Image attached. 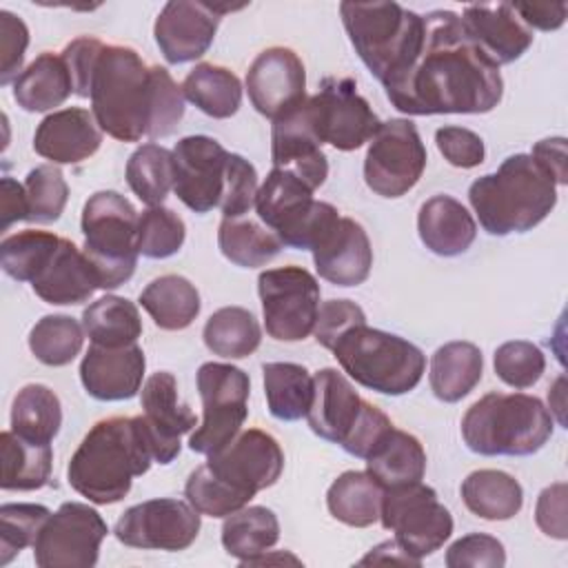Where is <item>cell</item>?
I'll use <instances>...</instances> for the list:
<instances>
[{
  "label": "cell",
  "mask_w": 568,
  "mask_h": 568,
  "mask_svg": "<svg viewBox=\"0 0 568 568\" xmlns=\"http://www.w3.org/2000/svg\"><path fill=\"white\" fill-rule=\"evenodd\" d=\"M386 95L408 115L488 113L501 102L504 80L462 18L435 9L424 16V42L413 67L386 89Z\"/></svg>",
  "instance_id": "1"
},
{
  "label": "cell",
  "mask_w": 568,
  "mask_h": 568,
  "mask_svg": "<svg viewBox=\"0 0 568 568\" xmlns=\"http://www.w3.org/2000/svg\"><path fill=\"white\" fill-rule=\"evenodd\" d=\"M89 100L98 126L120 142L166 138L184 115V93L171 73L120 44H104Z\"/></svg>",
  "instance_id": "2"
},
{
  "label": "cell",
  "mask_w": 568,
  "mask_h": 568,
  "mask_svg": "<svg viewBox=\"0 0 568 568\" xmlns=\"http://www.w3.org/2000/svg\"><path fill=\"white\" fill-rule=\"evenodd\" d=\"M282 468L284 453L273 435L260 428L240 430L189 475L184 495L200 515L229 517L248 506L260 490L271 488Z\"/></svg>",
  "instance_id": "3"
},
{
  "label": "cell",
  "mask_w": 568,
  "mask_h": 568,
  "mask_svg": "<svg viewBox=\"0 0 568 568\" xmlns=\"http://www.w3.org/2000/svg\"><path fill=\"white\" fill-rule=\"evenodd\" d=\"M153 457L142 415L109 417L93 424L69 459V486L98 506L115 504L131 490L133 477L144 475Z\"/></svg>",
  "instance_id": "4"
},
{
  "label": "cell",
  "mask_w": 568,
  "mask_h": 568,
  "mask_svg": "<svg viewBox=\"0 0 568 568\" xmlns=\"http://www.w3.org/2000/svg\"><path fill=\"white\" fill-rule=\"evenodd\" d=\"M468 200L481 229L504 237L535 229L557 204V184L528 153L508 155L495 173L477 178Z\"/></svg>",
  "instance_id": "5"
},
{
  "label": "cell",
  "mask_w": 568,
  "mask_h": 568,
  "mask_svg": "<svg viewBox=\"0 0 568 568\" xmlns=\"http://www.w3.org/2000/svg\"><path fill=\"white\" fill-rule=\"evenodd\" d=\"M339 16L355 53L384 89L408 73L424 42V16L397 2H342Z\"/></svg>",
  "instance_id": "6"
},
{
  "label": "cell",
  "mask_w": 568,
  "mask_h": 568,
  "mask_svg": "<svg viewBox=\"0 0 568 568\" xmlns=\"http://www.w3.org/2000/svg\"><path fill=\"white\" fill-rule=\"evenodd\" d=\"M552 413L535 395L488 393L462 417L466 446L486 457H526L552 435Z\"/></svg>",
  "instance_id": "7"
},
{
  "label": "cell",
  "mask_w": 568,
  "mask_h": 568,
  "mask_svg": "<svg viewBox=\"0 0 568 568\" xmlns=\"http://www.w3.org/2000/svg\"><path fill=\"white\" fill-rule=\"evenodd\" d=\"M331 351L351 379L382 395L413 390L426 371V355L419 346L366 324L346 331Z\"/></svg>",
  "instance_id": "8"
},
{
  "label": "cell",
  "mask_w": 568,
  "mask_h": 568,
  "mask_svg": "<svg viewBox=\"0 0 568 568\" xmlns=\"http://www.w3.org/2000/svg\"><path fill=\"white\" fill-rule=\"evenodd\" d=\"M306 422L317 437L339 444L348 455L362 459L393 428L386 413L362 399L353 384L335 368L315 373Z\"/></svg>",
  "instance_id": "9"
},
{
  "label": "cell",
  "mask_w": 568,
  "mask_h": 568,
  "mask_svg": "<svg viewBox=\"0 0 568 568\" xmlns=\"http://www.w3.org/2000/svg\"><path fill=\"white\" fill-rule=\"evenodd\" d=\"M138 211L118 191L93 193L82 209L84 255L95 268L100 288L111 291L131 280L138 266Z\"/></svg>",
  "instance_id": "10"
},
{
  "label": "cell",
  "mask_w": 568,
  "mask_h": 568,
  "mask_svg": "<svg viewBox=\"0 0 568 568\" xmlns=\"http://www.w3.org/2000/svg\"><path fill=\"white\" fill-rule=\"evenodd\" d=\"M379 521L395 532L397 546L417 561L439 550L453 535L450 510L437 499L435 488L422 481L384 488Z\"/></svg>",
  "instance_id": "11"
},
{
  "label": "cell",
  "mask_w": 568,
  "mask_h": 568,
  "mask_svg": "<svg viewBox=\"0 0 568 568\" xmlns=\"http://www.w3.org/2000/svg\"><path fill=\"white\" fill-rule=\"evenodd\" d=\"M197 390L202 397L204 417L191 433L189 448L200 455H213L224 448L248 417V375L224 362H206L197 368Z\"/></svg>",
  "instance_id": "12"
},
{
  "label": "cell",
  "mask_w": 568,
  "mask_h": 568,
  "mask_svg": "<svg viewBox=\"0 0 568 568\" xmlns=\"http://www.w3.org/2000/svg\"><path fill=\"white\" fill-rule=\"evenodd\" d=\"M266 333L277 342H300L315 328L320 284L302 266L266 268L257 277Z\"/></svg>",
  "instance_id": "13"
},
{
  "label": "cell",
  "mask_w": 568,
  "mask_h": 568,
  "mask_svg": "<svg viewBox=\"0 0 568 568\" xmlns=\"http://www.w3.org/2000/svg\"><path fill=\"white\" fill-rule=\"evenodd\" d=\"M426 169V146L410 120L393 118L379 124L368 140L364 182L382 197L406 195Z\"/></svg>",
  "instance_id": "14"
},
{
  "label": "cell",
  "mask_w": 568,
  "mask_h": 568,
  "mask_svg": "<svg viewBox=\"0 0 568 568\" xmlns=\"http://www.w3.org/2000/svg\"><path fill=\"white\" fill-rule=\"evenodd\" d=\"M109 528L102 515L82 501H64L42 524L33 541L38 568H93Z\"/></svg>",
  "instance_id": "15"
},
{
  "label": "cell",
  "mask_w": 568,
  "mask_h": 568,
  "mask_svg": "<svg viewBox=\"0 0 568 568\" xmlns=\"http://www.w3.org/2000/svg\"><path fill=\"white\" fill-rule=\"evenodd\" d=\"M304 109L317 140L337 151L359 149L382 124L351 78H324L320 91L306 98Z\"/></svg>",
  "instance_id": "16"
},
{
  "label": "cell",
  "mask_w": 568,
  "mask_h": 568,
  "mask_svg": "<svg viewBox=\"0 0 568 568\" xmlns=\"http://www.w3.org/2000/svg\"><path fill=\"white\" fill-rule=\"evenodd\" d=\"M200 532V513L182 499L162 497L126 508L115 521L120 544L142 550H184Z\"/></svg>",
  "instance_id": "17"
},
{
  "label": "cell",
  "mask_w": 568,
  "mask_h": 568,
  "mask_svg": "<svg viewBox=\"0 0 568 568\" xmlns=\"http://www.w3.org/2000/svg\"><path fill=\"white\" fill-rule=\"evenodd\" d=\"M229 151L209 135H186L173 146V191L184 206L209 213L220 206L226 184Z\"/></svg>",
  "instance_id": "18"
},
{
  "label": "cell",
  "mask_w": 568,
  "mask_h": 568,
  "mask_svg": "<svg viewBox=\"0 0 568 568\" xmlns=\"http://www.w3.org/2000/svg\"><path fill=\"white\" fill-rule=\"evenodd\" d=\"M248 100L257 113L277 120L306 100V71L300 55L286 47H268L246 71Z\"/></svg>",
  "instance_id": "19"
},
{
  "label": "cell",
  "mask_w": 568,
  "mask_h": 568,
  "mask_svg": "<svg viewBox=\"0 0 568 568\" xmlns=\"http://www.w3.org/2000/svg\"><path fill=\"white\" fill-rule=\"evenodd\" d=\"M233 7L171 0L153 24L155 42L169 64H184L202 58L213 44L222 13Z\"/></svg>",
  "instance_id": "20"
},
{
  "label": "cell",
  "mask_w": 568,
  "mask_h": 568,
  "mask_svg": "<svg viewBox=\"0 0 568 568\" xmlns=\"http://www.w3.org/2000/svg\"><path fill=\"white\" fill-rule=\"evenodd\" d=\"M142 419L151 437L153 457L158 464H171L180 455V437L195 428L197 417L189 404L180 402L178 382L173 373L158 371L153 373L140 395Z\"/></svg>",
  "instance_id": "21"
},
{
  "label": "cell",
  "mask_w": 568,
  "mask_h": 568,
  "mask_svg": "<svg viewBox=\"0 0 568 568\" xmlns=\"http://www.w3.org/2000/svg\"><path fill=\"white\" fill-rule=\"evenodd\" d=\"M304 102L293 111L284 113L282 118L273 120L271 158L273 169L293 173L315 191L324 184L328 175V162L322 151V142L313 133Z\"/></svg>",
  "instance_id": "22"
},
{
  "label": "cell",
  "mask_w": 568,
  "mask_h": 568,
  "mask_svg": "<svg viewBox=\"0 0 568 568\" xmlns=\"http://www.w3.org/2000/svg\"><path fill=\"white\" fill-rule=\"evenodd\" d=\"M144 368L146 357L138 344L118 348L91 344L80 362V379L93 399L122 402L138 395Z\"/></svg>",
  "instance_id": "23"
},
{
  "label": "cell",
  "mask_w": 568,
  "mask_h": 568,
  "mask_svg": "<svg viewBox=\"0 0 568 568\" xmlns=\"http://www.w3.org/2000/svg\"><path fill=\"white\" fill-rule=\"evenodd\" d=\"M311 253L320 277L335 286H357L366 282L373 266L371 240L364 226L353 217L339 215Z\"/></svg>",
  "instance_id": "24"
},
{
  "label": "cell",
  "mask_w": 568,
  "mask_h": 568,
  "mask_svg": "<svg viewBox=\"0 0 568 568\" xmlns=\"http://www.w3.org/2000/svg\"><path fill=\"white\" fill-rule=\"evenodd\" d=\"M102 144V129L91 111L67 106L49 113L33 133V151L53 164L89 160Z\"/></svg>",
  "instance_id": "25"
},
{
  "label": "cell",
  "mask_w": 568,
  "mask_h": 568,
  "mask_svg": "<svg viewBox=\"0 0 568 568\" xmlns=\"http://www.w3.org/2000/svg\"><path fill=\"white\" fill-rule=\"evenodd\" d=\"M459 18L477 47L497 67L519 60L532 44V31L521 22L510 2L468 4Z\"/></svg>",
  "instance_id": "26"
},
{
  "label": "cell",
  "mask_w": 568,
  "mask_h": 568,
  "mask_svg": "<svg viewBox=\"0 0 568 568\" xmlns=\"http://www.w3.org/2000/svg\"><path fill=\"white\" fill-rule=\"evenodd\" d=\"M33 293L55 306L87 302L95 288H100L98 275L84 251H80L71 240L60 237L47 266L31 282Z\"/></svg>",
  "instance_id": "27"
},
{
  "label": "cell",
  "mask_w": 568,
  "mask_h": 568,
  "mask_svg": "<svg viewBox=\"0 0 568 568\" xmlns=\"http://www.w3.org/2000/svg\"><path fill=\"white\" fill-rule=\"evenodd\" d=\"M313 189L308 184L288 171L273 169L257 189L255 211L260 222L286 246L313 209Z\"/></svg>",
  "instance_id": "28"
},
{
  "label": "cell",
  "mask_w": 568,
  "mask_h": 568,
  "mask_svg": "<svg viewBox=\"0 0 568 568\" xmlns=\"http://www.w3.org/2000/svg\"><path fill=\"white\" fill-rule=\"evenodd\" d=\"M417 233L430 253L455 257L470 248L477 235V224L459 200L450 195H433L419 206Z\"/></svg>",
  "instance_id": "29"
},
{
  "label": "cell",
  "mask_w": 568,
  "mask_h": 568,
  "mask_svg": "<svg viewBox=\"0 0 568 568\" xmlns=\"http://www.w3.org/2000/svg\"><path fill=\"white\" fill-rule=\"evenodd\" d=\"M73 93L71 73L62 55L40 53L16 80L13 100L29 113H44L60 106Z\"/></svg>",
  "instance_id": "30"
},
{
  "label": "cell",
  "mask_w": 568,
  "mask_h": 568,
  "mask_svg": "<svg viewBox=\"0 0 568 568\" xmlns=\"http://www.w3.org/2000/svg\"><path fill=\"white\" fill-rule=\"evenodd\" d=\"M484 357L470 342H448L430 357V390L439 402L455 404L464 399L481 379Z\"/></svg>",
  "instance_id": "31"
},
{
  "label": "cell",
  "mask_w": 568,
  "mask_h": 568,
  "mask_svg": "<svg viewBox=\"0 0 568 568\" xmlns=\"http://www.w3.org/2000/svg\"><path fill=\"white\" fill-rule=\"evenodd\" d=\"M366 473L382 488L422 481L426 473V453L422 442L399 428H390L366 457Z\"/></svg>",
  "instance_id": "32"
},
{
  "label": "cell",
  "mask_w": 568,
  "mask_h": 568,
  "mask_svg": "<svg viewBox=\"0 0 568 568\" xmlns=\"http://www.w3.org/2000/svg\"><path fill=\"white\" fill-rule=\"evenodd\" d=\"M462 499L473 515L488 521H506L521 510L524 490L513 475L481 468L462 481Z\"/></svg>",
  "instance_id": "33"
},
{
  "label": "cell",
  "mask_w": 568,
  "mask_h": 568,
  "mask_svg": "<svg viewBox=\"0 0 568 568\" xmlns=\"http://www.w3.org/2000/svg\"><path fill=\"white\" fill-rule=\"evenodd\" d=\"M142 308L155 326L164 331H182L200 315V293L182 275H160L140 293Z\"/></svg>",
  "instance_id": "34"
},
{
  "label": "cell",
  "mask_w": 568,
  "mask_h": 568,
  "mask_svg": "<svg viewBox=\"0 0 568 568\" xmlns=\"http://www.w3.org/2000/svg\"><path fill=\"white\" fill-rule=\"evenodd\" d=\"M280 539V521L266 506H244L222 524V546L242 566L268 552Z\"/></svg>",
  "instance_id": "35"
},
{
  "label": "cell",
  "mask_w": 568,
  "mask_h": 568,
  "mask_svg": "<svg viewBox=\"0 0 568 568\" xmlns=\"http://www.w3.org/2000/svg\"><path fill=\"white\" fill-rule=\"evenodd\" d=\"M182 93L191 104L215 120L235 115L242 104L240 78L231 69L211 62H200L186 73Z\"/></svg>",
  "instance_id": "36"
},
{
  "label": "cell",
  "mask_w": 568,
  "mask_h": 568,
  "mask_svg": "<svg viewBox=\"0 0 568 568\" xmlns=\"http://www.w3.org/2000/svg\"><path fill=\"white\" fill-rule=\"evenodd\" d=\"M384 488L366 470L342 473L326 493L328 513L353 528L373 526L379 519Z\"/></svg>",
  "instance_id": "37"
},
{
  "label": "cell",
  "mask_w": 568,
  "mask_h": 568,
  "mask_svg": "<svg viewBox=\"0 0 568 568\" xmlns=\"http://www.w3.org/2000/svg\"><path fill=\"white\" fill-rule=\"evenodd\" d=\"M2 446V490H38L51 477V444L29 442L13 430L0 435Z\"/></svg>",
  "instance_id": "38"
},
{
  "label": "cell",
  "mask_w": 568,
  "mask_h": 568,
  "mask_svg": "<svg viewBox=\"0 0 568 568\" xmlns=\"http://www.w3.org/2000/svg\"><path fill=\"white\" fill-rule=\"evenodd\" d=\"M82 326L91 344L109 348L138 344L142 335L138 306L120 295H104L89 304L82 313Z\"/></svg>",
  "instance_id": "39"
},
{
  "label": "cell",
  "mask_w": 568,
  "mask_h": 568,
  "mask_svg": "<svg viewBox=\"0 0 568 568\" xmlns=\"http://www.w3.org/2000/svg\"><path fill=\"white\" fill-rule=\"evenodd\" d=\"M268 413L282 422L306 417L313 402V377L302 364L268 362L262 366Z\"/></svg>",
  "instance_id": "40"
},
{
  "label": "cell",
  "mask_w": 568,
  "mask_h": 568,
  "mask_svg": "<svg viewBox=\"0 0 568 568\" xmlns=\"http://www.w3.org/2000/svg\"><path fill=\"white\" fill-rule=\"evenodd\" d=\"M62 426L58 395L44 384L22 386L11 404V430L29 442L51 444Z\"/></svg>",
  "instance_id": "41"
},
{
  "label": "cell",
  "mask_w": 568,
  "mask_h": 568,
  "mask_svg": "<svg viewBox=\"0 0 568 568\" xmlns=\"http://www.w3.org/2000/svg\"><path fill=\"white\" fill-rule=\"evenodd\" d=\"M217 246L235 266L257 268L275 260L284 244L271 229L255 220L224 217L217 229Z\"/></svg>",
  "instance_id": "42"
},
{
  "label": "cell",
  "mask_w": 568,
  "mask_h": 568,
  "mask_svg": "<svg viewBox=\"0 0 568 568\" xmlns=\"http://www.w3.org/2000/svg\"><path fill=\"white\" fill-rule=\"evenodd\" d=\"M202 337L213 355L242 359L257 351L262 342V328L248 308L224 306L206 320Z\"/></svg>",
  "instance_id": "43"
},
{
  "label": "cell",
  "mask_w": 568,
  "mask_h": 568,
  "mask_svg": "<svg viewBox=\"0 0 568 568\" xmlns=\"http://www.w3.org/2000/svg\"><path fill=\"white\" fill-rule=\"evenodd\" d=\"M124 175L138 200H142L146 206H162L173 189V151L155 142H146L129 155Z\"/></svg>",
  "instance_id": "44"
},
{
  "label": "cell",
  "mask_w": 568,
  "mask_h": 568,
  "mask_svg": "<svg viewBox=\"0 0 568 568\" xmlns=\"http://www.w3.org/2000/svg\"><path fill=\"white\" fill-rule=\"evenodd\" d=\"M84 344V326L69 315H44L29 333V348L47 366H67Z\"/></svg>",
  "instance_id": "45"
},
{
  "label": "cell",
  "mask_w": 568,
  "mask_h": 568,
  "mask_svg": "<svg viewBox=\"0 0 568 568\" xmlns=\"http://www.w3.org/2000/svg\"><path fill=\"white\" fill-rule=\"evenodd\" d=\"M60 237L49 231H20L2 240L0 264L2 271L18 282H33V277L47 266Z\"/></svg>",
  "instance_id": "46"
},
{
  "label": "cell",
  "mask_w": 568,
  "mask_h": 568,
  "mask_svg": "<svg viewBox=\"0 0 568 568\" xmlns=\"http://www.w3.org/2000/svg\"><path fill=\"white\" fill-rule=\"evenodd\" d=\"M24 193L27 222L49 224L62 215L69 200V184L58 166L40 164L27 173Z\"/></svg>",
  "instance_id": "47"
},
{
  "label": "cell",
  "mask_w": 568,
  "mask_h": 568,
  "mask_svg": "<svg viewBox=\"0 0 568 568\" xmlns=\"http://www.w3.org/2000/svg\"><path fill=\"white\" fill-rule=\"evenodd\" d=\"M186 237L184 220L166 206H149L138 220V251L149 260L175 255Z\"/></svg>",
  "instance_id": "48"
},
{
  "label": "cell",
  "mask_w": 568,
  "mask_h": 568,
  "mask_svg": "<svg viewBox=\"0 0 568 568\" xmlns=\"http://www.w3.org/2000/svg\"><path fill=\"white\" fill-rule=\"evenodd\" d=\"M51 510L42 504L0 506V566H7L22 548L33 546Z\"/></svg>",
  "instance_id": "49"
},
{
  "label": "cell",
  "mask_w": 568,
  "mask_h": 568,
  "mask_svg": "<svg viewBox=\"0 0 568 568\" xmlns=\"http://www.w3.org/2000/svg\"><path fill=\"white\" fill-rule=\"evenodd\" d=\"M493 366L497 377L510 388H530L539 382L546 368V357L539 346L526 339L504 342L493 357Z\"/></svg>",
  "instance_id": "50"
},
{
  "label": "cell",
  "mask_w": 568,
  "mask_h": 568,
  "mask_svg": "<svg viewBox=\"0 0 568 568\" xmlns=\"http://www.w3.org/2000/svg\"><path fill=\"white\" fill-rule=\"evenodd\" d=\"M257 197V171L255 166L242 158L240 153L229 155L226 166V184L220 202V211L224 217H242L255 206Z\"/></svg>",
  "instance_id": "51"
},
{
  "label": "cell",
  "mask_w": 568,
  "mask_h": 568,
  "mask_svg": "<svg viewBox=\"0 0 568 568\" xmlns=\"http://www.w3.org/2000/svg\"><path fill=\"white\" fill-rule=\"evenodd\" d=\"M506 564V550L504 544L484 532H470L446 550V566L448 568H501Z\"/></svg>",
  "instance_id": "52"
},
{
  "label": "cell",
  "mask_w": 568,
  "mask_h": 568,
  "mask_svg": "<svg viewBox=\"0 0 568 568\" xmlns=\"http://www.w3.org/2000/svg\"><path fill=\"white\" fill-rule=\"evenodd\" d=\"M357 324H366V315L362 306H357L351 300H328L320 304L313 333L317 344L331 351L335 342Z\"/></svg>",
  "instance_id": "53"
},
{
  "label": "cell",
  "mask_w": 568,
  "mask_h": 568,
  "mask_svg": "<svg viewBox=\"0 0 568 568\" xmlns=\"http://www.w3.org/2000/svg\"><path fill=\"white\" fill-rule=\"evenodd\" d=\"M29 47V29L11 11H0V84H9L22 73L24 51Z\"/></svg>",
  "instance_id": "54"
},
{
  "label": "cell",
  "mask_w": 568,
  "mask_h": 568,
  "mask_svg": "<svg viewBox=\"0 0 568 568\" xmlns=\"http://www.w3.org/2000/svg\"><path fill=\"white\" fill-rule=\"evenodd\" d=\"M435 142L444 160L457 169L479 166L486 158L484 140L466 126H442L435 131Z\"/></svg>",
  "instance_id": "55"
},
{
  "label": "cell",
  "mask_w": 568,
  "mask_h": 568,
  "mask_svg": "<svg viewBox=\"0 0 568 568\" xmlns=\"http://www.w3.org/2000/svg\"><path fill=\"white\" fill-rule=\"evenodd\" d=\"M102 49H104V42L98 40V38H91V36L75 38L64 47L62 58H64L67 69L71 73L75 95L89 98L93 69H95V62H98Z\"/></svg>",
  "instance_id": "56"
},
{
  "label": "cell",
  "mask_w": 568,
  "mask_h": 568,
  "mask_svg": "<svg viewBox=\"0 0 568 568\" xmlns=\"http://www.w3.org/2000/svg\"><path fill=\"white\" fill-rule=\"evenodd\" d=\"M535 521L539 530L555 539H566V484L557 481L552 486H546L535 506Z\"/></svg>",
  "instance_id": "57"
},
{
  "label": "cell",
  "mask_w": 568,
  "mask_h": 568,
  "mask_svg": "<svg viewBox=\"0 0 568 568\" xmlns=\"http://www.w3.org/2000/svg\"><path fill=\"white\" fill-rule=\"evenodd\" d=\"M521 22L532 31H555L566 22V2H513Z\"/></svg>",
  "instance_id": "58"
},
{
  "label": "cell",
  "mask_w": 568,
  "mask_h": 568,
  "mask_svg": "<svg viewBox=\"0 0 568 568\" xmlns=\"http://www.w3.org/2000/svg\"><path fill=\"white\" fill-rule=\"evenodd\" d=\"M535 162L552 178L555 184H566L568 182V166H566V140L564 138H546L539 140L532 146Z\"/></svg>",
  "instance_id": "59"
},
{
  "label": "cell",
  "mask_w": 568,
  "mask_h": 568,
  "mask_svg": "<svg viewBox=\"0 0 568 568\" xmlns=\"http://www.w3.org/2000/svg\"><path fill=\"white\" fill-rule=\"evenodd\" d=\"M0 193H2V231H7L13 222L27 220V193H24V184H18L9 175L2 178Z\"/></svg>",
  "instance_id": "60"
},
{
  "label": "cell",
  "mask_w": 568,
  "mask_h": 568,
  "mask_svg": "<svg viewBox=\"0 0 568 568\" xmlns=\"http://www.w3.org/2000/svg\"><path fill=\"white\" fill-rule=\"evenodd\" d=\"M371 561H397V564H413V566H419V564H422V561L408 557V555L397 546L395 539H393V541H384L382 546L373 548V552L362 559V564H371Z\"/></svg>",
  "instance_id": "61"
}]
</instances>
